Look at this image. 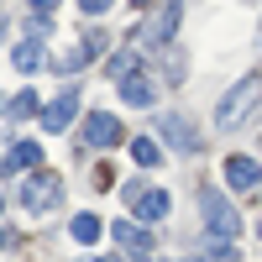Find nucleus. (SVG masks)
Returning <instances> with one entry per match:
<instances>
[{"label": "nucleus", "instance_id": "7", "mask_svg": "<svg viewBox=\"0 0 262 262\" xmlns=\"http://www.w3.org/2000/svg\"><path fill=\"white\" fill-rule=\"evenodd\" d=\"M32 163H42V142H16L6 158H0V179H11V173L32 168Z\"/></svg>", "mask_w": 262, "mask_h": 262}, {"label": "nucleus", "instance_id": "10", "mask_svg": "<svg viewBox=\"0 0 262 262\" xmlns=\"http://www.w3.org/2000/svg\"><path fill=\"white\" fill-rule=\"evenodd\" d=\"M121 95H126V105H137V111H147V105L158 100V90H152V79H142V74L121 79Z\"/></svg>", "mask_w": 262, "mask_h": 262}, {"label": "nucleus", "instance_id": "11", "mask_svg": "<svg viewBox=\"0 0 262 262\" xmlns=\"http://www.w3.org/2000/svg\"><path fill=\"white\" fill-rule=\"evenodd\" d=\"M116 242H121L126 252H137V257H142V252H152V236H147L137 221H121V226H116Z\"/></svg>", "mask_w": 262, "mask_h": 262}, {"label": "nucleus", "instance_id": "25", "mask_svg": "<svg viewBox=\"0 0 262 262\" xmlns=\"http://www.w3.org/2000/svg\"><path fill=\"white\" fill-rule=\"evenodd\" d=\"M0 242H6V231H0Z\"/></svg>", "mask_w": 262, "mask_h": 262}, {"label": "nucleus", "instance_id": "26", "mask_svg": "<svg viewBox=\"0 0 262 262\" xmlns=\"http://www.w3.org/2000/svg\"><path fill=\"white\" fill-rule=\"evenodd\" d=\"M0 205H6V200H0Z\"/></svg>", "mask_w": 262, "mask_h": 262}, {"label": "nucleus", "instance_id": "23", "mask_svg": "<svg viewBox=\"0 0 262 262\" xmlns=\"http://www.w3.org/2000/svg\"><path fill=\"white\" fill-rule=\"evenodd\" d=\"M0 37H6V21H0Z\"/></svg>", "mask_w": 262, "mask_h": 262}, {"label": "nucleus", "instance_id": "6", "mask_svg": "<svg viewBox=\"0 0 262 262\" xmlns=\"http://www.w3.org/2000/svg\"><path fill=\"white\" fill-rule=\"evenodd\" d=\"M173 32H179V0H168L163 16H158V21H147V27L137 32V42H147V48H152V42H168Z\"/></svg>", "mask_w": 262, "mask_h": 262}, {"label": "nucleus", "instance_id": "8", "mask_svg": "<svg viewBox=\"0 0 262 262\" xmlns=\"http://www.w3.org/2000/svg\"><path fill=\"white\" fill-rule=\"evenodd\" d=\"M58 200H63V189H58V179H37L27 184V210H58Z\"/></svg>", "mask_w": 262, "mask_h": 262}, {"label": "nucleus", "instance_id": "24", "mask_svg": "<svg viewBox=\"0 0 262 262\" xmlns=\"http://www.w3.org/2000/svg\"><path fill=\"white\" fill-rule=\"evenodd\" d=\"M257 236H262V221H257Z\"/></svg>", "mask_w": 262, "mask_h": 262}, {"label": "nucleus", "instance_id": "15", "mask_svg": "<svg viewBox=\"0 0 262 262\" xmlns=\"http://www.w3.org/2000/svg\"><path fill=\"white\" fill-rule=\"evenodd\" d=\"M137 63H142L137 53H126V48H121V53L111 58V79H116V84H121V79H131V74H137Z\"/></svg>", "mask_w": 262, "mask_h": 262}, {"label": "nucleus", "instance_id": "18", "mask_svg": "<svg viewBox=\"0 0 262 262\" xmlns=\"http://www.w3.org/2000/svg\"><path fill=\"white\" fill-rule=\"evenodd\" d=\"M79 11L84 16H100V11H111V0H79Z\"/></svg>", "mask_w": 262, "mask_h": 262}, {"label": "nucleus", "instance_id": "3", "mask_svg": "<svg viewBox=\"0 0 262 262\" xmlns=\"http://www.w3.org/2000/svg\"><path fill=\"white\" fill-rule=\"evenodd\" d=\"M79 142H90L95 152L116 147V142H121V121H116L111 111H90V116H84V131H79Z\"/></svg>", "mask_w": 262, "mask_h": 262}, {"label": "nucleus", "instance_id": "21", "mask_svg": "<svg viewBox=\"0 0 262 262\" xmlns=\"http://www.w3.org/2000/svg\"><path fill=\"white\" fill-rule=\"evenodd\" d=\"M189 262H210V257H189Z\"/></svg>", "mask_w": 262, "mask_h": 262}, {"label": "nucleus", "instance_id": "22", "mask_svg": "<svg viewBox=\"0 0 262 262\" xmlns=\"http://www.w3.org/2000/svg\"><path fill=\"white\" fill-rule=\"evenodd\" d=\"M131 6H147V0H131Z\"/></svg>", "mask_w": 262, "mask_h": 262}, {"label": "nucleus", "instance_id": "2", "mask_svg": "<svg viewBox=\"0 0 262 262\" xmlns=\"http://www.w3.org/2000/svg\"><path fill=\"white\" fill-rule=\"evenodd\" d=\"M126 205H131V215L147 226V221H163V215L173 210V200H168V189H142V179H131L126 184Z\"/></svg>", "mask_w": 262, "mask_h": 262}, {"label": "nucleus", "instance_id": "4", "mask_svg": "<svg viewBox=\"0 0 262 262\" xmlns=\"http://www.w3.org/2000/svg\"><path fill=\"white\" fill-rule=\"evenodd\" d=\"M226 184L236 194H252V189H262V168L247 158V152H236V158H226Z\"/></svg>", "mask_w": 262, "mask_h": 262}, {"label": "nucleus", "instance_id": "13", "mask_svg": "<svg viewBox=\"0 0 262 262\" xmlns=\"http://www.w3.org/2000/svg\"><path fill=\"white\" fill-rule=\"evenodd\" d=\"M131 158H137L142 168H158L163 152H158V142H152V137H131Z\"/></svg>", "mask_w": 262, "mask_h": 262}, {"label": "nucleus", "instance_id": "1", "mask_svg": "<svg viewBox=\"0 0 262 262\" xmlns=\"http://www.w3.org/2000/svg\"><path fill=\"white\" fill-rule=\"evenodd\" d=\"M200 215H205V226L215 231V242H231V236L236 231H242V221H236V210H231V200H226V194L221 189H200Z\"/></svg>", "mask_w": 262, "mask_h": 262}, {"label": "nucleus", "instance_id": "19", "mask_svg": "<svg viewBox=\"0 0 262 262\" xmlns=\"http://www.w3.org/2000/svg\"><path fill=\"white\" fill-rule=\"evenodd\" d=\"M53 6H58V0H32V11H37V16H53Z\"/></svg>", "mask_w": 262, "mask_h": 262}, {"label": "nucleus", "instance_id": "17", "mask_svg": "<svg viewBox=\"0 0 262 262\" xmlns=\"http://www.w3.org/2000/svg\"><path fill=\"white\" fill-rule=\"evenodd\" d=\"M32 111H37V95H32V90H27V95H16V100L6 105V116H11V121H21V116H32Z\"/></svg>", "mask_w": 262, "mask_h": 262}, {"label": "nucleus", "instance_id": "5", "mask_svg": "<svg viewBox=\"0 0 262 262\" xmlns=\"http://www.w3.org/2000/svg\"><path fill=\"white\" fill-rule=\"evenodd\" d=\"M252 100H257V79H242V84H236V90L226 95V105L215 111V126H236V116H242Z\"/></svg>", "mask_w": 262, "mask_h": 262}, {"label": "nucleus", "instance_id": "16", "mask_svg": "<svg viewBox=\"0 0 262 262\" xmlns=\"http://www.w3.org/2000/svg\"><path fill=\"white\" fill-rule=\"evenodd\" d=\"M37 63H42V58H37V37H27V42L16 48V69H21V74H32Z\"/></svg>", "mask_w": 262, "mask_h": 262}, {"label": "nucleus", "instance_id": "14", "mask_svg": "<svg viewBox=\"0 0 262 262\" xmlns=\"http://www.w3.org/2000/svg\"><path fill=\"white\" fill-rule=\"evenodd\" d=\"M74 242H84V247H90V242H100V221H95V215H74Z\"/></svg>", "mask_w": 262, "mask_h": 262}, {"label": "nucleus", "instance_id": "9", "mask_svg": "<svg viewBox=\"0 0 262 262\" xmlns=\"http://www.w3.org/2000/svg\"><path fill=\"white\" fill-rule=\"evenodd\" d=\"M74 116H79V95H58L48 111H42V131H63Z\"/></svg>", "mask_w": 262, "mask_h": 262}, {"label": "nucleus", "instance_id": "12", "mask_svg": "<svg viewBox=\"0 0 262 262\" xmlns=\"http://www.w3.org/2000/svg\"><path fill=\"white\" fill-rule=\"evenodd\" d=\"M163 137H173L179 152H194V147H200V142H194V126H189L184 116H168V121H163Z\"/></svg>", "mask_w": 262, "mask_h": 262}, {"label": "nucleus", "instance_id": "20", "mask_svg": "<svg viewBox=\"0 0 262 262\" xmlns=\"http://www.w3.org/2000/svg\"><path fill=\"white\" fill-rule=\"evenodd\" d=\"M95 262H116V257H95Z\"/></svg>", "mask_w": 262, "mask_h": 262}]
</instances>
